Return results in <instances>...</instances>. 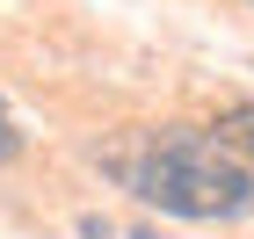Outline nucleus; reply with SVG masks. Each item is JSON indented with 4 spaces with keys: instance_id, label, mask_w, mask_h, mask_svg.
<instances>
[{
    "instance_id": "obj_5",
    "label": "nucleus",
    "mask_w": 254,
    "mask_h": 239,
    "mask_svg": "<svg viewBox=\"0 0 254 239\" xmlns=\"http://www.w3.org/2000/svg\"><path fill=\"white\" fill-rule=\"evenodd\" d=\"M131 239H160V232H153V225H145V232H131Z\"/></svg>"
},
{
    "instance_id": "obj_2",
    "label": "nucleus",
    "mask_w": 254,
    "mask_h": 239,
    "mask_svg": "<svg viewBox=\"0 0 254 239\" xmlns=\"http://www.w3.org/2000/svg\"><path fill=\"white\" fill-rule=\"evenodd\" d=\"M211 131H218V138H225V145H233V152L254 167V101H233V109H218V123H211Z\"/></svg>"
},
{
    "instance_id": "obj_3",
    "label": "nucleus",
    "mask_w": 254,
    "mask_h": 239,
    "mask_svg": "<svg viewBox=\"0 0 254 239\" xmlns=\"http://www.w3.org/2000/svg\"><path fill=\"white\" fill-rule=\"evenodd\" d=\"M15 152H22V123H15V109L0 101V167H7Z\"/></svg>"
},
{
    "instance_id": "obj_4",
    "label": "nucleus",
    "mask_w": 254,
    "mask_h": 239,
    "mask_svg": "<svg viewBox=\"0 0 254 239\" xmlns=\"http://www.w3.org/2000/svg\"><path fill=\"white\" fill-rule=\"evenodd\" d=\"M80 239H117V225H109V218H95V210H87V218H80Z\"/></svg>"
},
{
    "instance_id": "obj_1",
    "label": "nucleus",
    "mask_w": 254,
    "mask_h": 239,
    "mask_svg": "<svg viewBox=\"0 0 254 239\" xmlns=\"http://www.w3.org/2000/svg\"><path fill=\"white\" fill-rule=\"evenodd\" d=\"M117 174L131 181L138 203H153L167 218H240L254 203V167L196 123H160L138 138L131 159H117Z\"/></svg>"
},
{
    "instance_id": "obj_6",
    "label": "nucleus",
    "mask_w": 254,
    "mask_h": 239,
    "mask_svg": "<svg viewBox=\"0 0 254 239\" xmlns=\"http://www.w3.org/2000/svg\"><path fill=\"white\" fill-rule=\"evenodd\" d=\"M247 7H254V0H247Z\"/></svg>"
}]
</instances>
